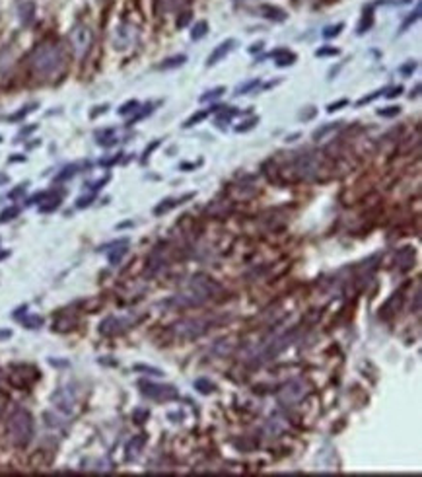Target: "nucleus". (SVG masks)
Segmentation results:
<instances>
[{"mask_svg": "<svg viewBox=\"0 0 422 477\" xmlns=\"http://www.w3.org/2000/svg\"><path fill=\"white\" fill-rule=\"evenodd\" d=\"M65 64V55L56 45L43 43L31 53V68L39 76H53Z\"/></svg>", "mask_w": 422, "mask_h": 477, "instance_id": "obj_1", "label": "nucleus"}, {"mask_svg": "<svg viewBox=\"0 0 422 477\" xmlns=\"http://www.w3.org/2000/svg\"><path fill=\"white\" fill-rule=\"evenodd\" d=\"M220 286L216 285L212 279H206V277H193L191 281V286L185 294H177L171 302L177 304V306H199V304L206 302L214 292H218Z\"/></svg>", "mask_w": 422, "mask_h": 477, "instance_id": "obj_2", "label": "nucleus"}, {"mask_svg": "<svg viewBox=\"0 0 422 477\" xmlns=\"http://www.w3.org/2000/svg\"><path fill=\"white\" fill-rule=\"evenodd\" d=\"M8 434L10 441L16 446H28L33 436V419L28 409H16L8 419Z\"/></svg>", "mask_w": 422, "mask_h": 477, "instance_id": "obj_3", "label": "nucleus"}, {"mask_svg": "<svg viewBox=\"0 0 422 477\" xmlns=\"http://www.w3.org/2000/svg\"><path fill=\"white\" fill-rule=\"evenodd\" d=\"M93 43V33L92 29L84 24H76L70 31V45L74 49V55L78 59H84V57L90 53Z\"/></svg>", "mask_w": 422, "mask_h": 477, "instance_id": "obj_4", "label": "nucleus"}, {"mask_svg": "<svg viewBox=\"0 0 422 477\" xmlns=\"http://www.w3.org/2000/svg\"><path fill=\"white\" fill-rule=\"evenodd\" d=\"M294 337H296V331H290V333H284V335L275 337L273 341L265 343V345L261 347V351H259V355L255 357V362L261 364V362L271 360V358H275L276 355H280L286 347H290V343L294 341Z\"/></svg>", "mask_w": 422, "mask_h": 477, "instance_id": "obj_5", "label": "nucleus"}, {"mask_svg": "<svg viewBox=\"0 0 422 477\" xmlns=\"http://www.w3.org/2000/svg\"><path fill=\"white\" fill-rule=\"evenodd\" d=\"M140 390L142 394L154 399V401H169V399H177L179 394L174 386H160V384H152V382H140Z\"/></svg>", "mask_w": 422, "mask_h": 477, "instance_id": "obj_6", "label": "nucleus"}, {"mask_svg": "<svg viewBox=\"0 0 422 477\" xmlns=\"http://www.w3.org/2000/svg\"><path fill=\"white\" fill-rule=\"evenodd\" d=\"M305 384H303L302 380H292V382H288V384L280 390V394H278V399H280V403L284 405H294L298 403V401H302L303 397H305Z\"/></svg>", "mask_w": 422, "mask_h": 477, "instance_id": "obj_7", "label": "nucleus"}, {"mask_svg": "<svg viewBox=\"0 0 422 477\" xmlns=\"http://www.w3.org/2000/svg\"><path fill=\"white\" fill-rule=\"evenodd\" d=\"M204 331H206V323L202 320H199V318L197 320L189 318V320L179 321L175 325V333L181 339H197V337H201Z\"/></svg>", "mask_w": 422, "mask_h": 477, "instance_id": "obj_8", "label": "nucleus"}, {"mask_svg": "<svg viewBox=\"0 0 422 477\" xmlns=\"http://www.w3.org/2000/svg\"><path fill=\"white\" fill-rule=\"evenodd\" d=\"M53 403L56 405V409H61L63 413H72L76 397L70 392V388H61L59 392L53 394Z\"/></svg>", "mask_w": 422, "mask_h": 477, "instance_id": "obj_9", "label": "nucleus"}, {"mask_svg": "<svg viewBox=\"0 0 422 477\" xmlns=\"http://www.w3.org/2000/svg\"><path fill=\"white\" fill-rule=\"evenodd\" d=\"M135 37H137V29L132 28V26H127V24H123V26H119V28L115 29V49H127V47L135 41Z\"/></svg>", "mask_w": 422, "mask_h": 477, "instance_id": "obj_10", "label": "nucleus"}, {"mask_svg": "<svg viewBox=\"0 0 422 477\" xmlns=\"http://www.w3.org/2000/svg\"><path fill=\"white\" fill-rule=\"evenodd\" d=\"M236 45H238V41H236V39H226L224 43H220V45H218L216 49H214V51H212V55L208 57V63H206V64H208V66H212V64H216L218 61H222V59L228 55L229 51H232V49H234Z\"/></svg>", "mask_w": 422, "mask_h": 477, "instance_id": "obj_11", "label": "nucleus"}, {"mask_svg": "<svg viewBox=\"0 0 422 477\" xmlns=\"http://www.w3.org/2000/svg\"><path fill=\"white\" fill-rule=\"evenodd\" d=\"M395 261H397V265L401 267L403 271H407V269H411L414 263V249L413 248H403L397 255H395Z\"/></svg>", "mask_w": 422, "mask_h": 477, "instance_id": "obj_12", "label": "nucleus"}, {"mask_svg": "<svg viewBox=\"0 0 422 477\" xmlns=\"http://www.w3.org/2000/svg\"><path fill=\"white\" fill-rule=\"evenodd\" d=\"M144 442H146V436L144 434H138V436H135L132 441L127 444V454H125V458L129 460H135L140 454V450H142V446H144Z\"/></svg>", "mask_w": 422, "mask_h": 477, "instance_id": "obj_13", "label": "nucleus"}, {"mask_svg": "<svg viewBox=\"0 0 422 477\" xmlns=\"http://www.w3.org/2000/svg\"><path fill=\"white\" fill-rule=\"evenodd\" d=\"M125 325H127V323H125L123 320H117V318H107V320L100 325V331L103 333V335H113V333H117V331L123 329Z\"/></svg>", "mask_w": 422, "mask_h": 477, "instance_id": "obj_14", "label": "nucleus"}, {"mask_svg": "<svg viewBox=\"0 0 422 477\" xmlns=\"http://www.w3.org/2000/svg\"><path fill=\"white\" fill-rule=\"evenodd\" d=\"M33 14H35L33 2H22L20 4V20H22L24 26H29L33 22Z\"/></svg>", "mask_w": 422, "mask_h": 477, "instance_id": "obj_15", "label": "nucleus"}, {"mask_svg": "<svg viewBox=\"0 0 422 477\" xmlns=\"http://www.w3.org/2000/svg\"><path fill=\"white\" fill-rule=\"evenodd\" d=\"M271 57H275L276 64H278V66L294 64V61H296V55H294V53H288V49H276V51H273V53H271Z\"/></svg>", "mask_w": 422, "mask_h": 477, "instance_id": "obj_16", "label": "nucleus"}, {"mask_svg": "<svg viewBox=\"0 0 422 477\" xmlns=\"http://www.w3.org/2000/svg\"><path fill=\"white\" fill-rule=\"evenodd\" d=\"M193 195H185L183 199H165V201H162V205H158L156 209H154V214H164V212H167L169 209H174V207H177V205H181V201H185V199H191Z\"/></svg>", "mask_w": 422, "mask_h": 477, "instance_id": "obj_17", "label": "nucleus"}, {"mask_svg": "<svg viewBox=\"0 0 422 477\" xmlns=\"http://www.w3.org/2000/svg\"><path fill=\"white\" fill-rule=\"evenodd\" d=\"M220 109H224L222 105H214V107H210V109H206V111H199V113H197V115H193L191 119H187V121H185V125H183V127H185V129L193 127V125H197V123H199V121H202V119H204V117H208L210 113H214V111H220Z\"/></svg>", "mask_w": 422, "mask_h": 477, "instance_id": "obj_18", "label": "nucleus"}, {"mask_svg": "<svg viewBox=\"0 0 422 477\" xmlns=\"http://www.w3.org/2000/svg\"><path fill=\"white\" fill-rule=\"evenodd\" d=\"M185 61H187V57H185V55H175V57H171V59H165L164 63L160 64V68H162V70L177 68V66H181V64H185Z\"/></svg>", "mask_w": 422, "mask_h": 477, "instance_id": "obj_19", "label": "nucleus"}, {"mask_svg": "<svg viewBox=\"0 0 422 477\" xmlns=\"http://www.w3.org/2000/svg\"><path fill=\"white\" fill-rule=\"evenodd\" d=\"M263 14H265V18H268V20H276V22H282L284 20V12L282 10H278V8H273V6H263Z\"/></svg>", "mask_w": 422, "mask_h": 477, "instance_id": "obj_20", "label": "nucleus"}, {"mask_svg": "<svg viewBox=\"0 0 422 477\" xmlns=\"http://www.w3.org/2000/svg\"><path fill=\"white\" fill-rule=\"evenodd\" d=\"M206 31H208V24H206L204 20H201V22L195 24L193 31H191V37H193L195 41H197V39H202V37L206 35Z\"/></svg>", "mask_w": 422, "mask_h": 477, "instance_id": "obj_21", "label": "nucleus"}, {"mask_svg": "<svg viewBox=\"0 0 422 477\" xmlns=\"http://www.w3.org/2000/svg\"><path fill=\"white\" fill-rule=\"evenodd\" d=\"M195 388L201 392V394H212L214 390H216V386L214 384H210L206 378H199L197 382H195Z\"/></svg>", "mask_w": 422, "mask_h": 477, "instance_id": "obj_22", "label": "nucleus"}, {"mask_svg": "<svg viewBox=\"0 0 422 477\" xmlns=\"http://www.w3.org/2000/svg\"><path fill=\"white\" fill-rule=\"evenodd\" d=\"M342 123H327L323 129H317L315 133H313V138L315 140H319V138H323V135H327V133H331V131H335V129H339Z\"/></svg>", "mask_w": 422, "mask_h": 477, "instance_id": "obj_23", "label": "nucleus"}, {"mask_svg": "<svg viewBox=\"0 0 422 477\" xmlns=\"http://www.w3.org/2000/svg\"><path fill=\"white\" fill-rule=\"evenodd\" d=\"M224 92H226V88H224V86H218V88H214V90H208V92L204 94V96H201V101L216 100V98H220Z\"/></svg>", "mask_w": 422, "mask_h": 477, "instance_id": "obj_24", "label": "nucleus"}, {"mask_svg": "<svg viewBox=\"0 0 422 477\" xmlns=\"http://www.w3.org/2000/svg\"><path fill=\"white\" fill-rule=\"evenodd\" d=\"M20 214V209L18 207H10V209H6L4 212H0V222H8L12 221V218H16Z\"/></svg>", "mask_w": 422, "mask_h": 477, "instance_id": "obj_25", "label": "nucleus"}, {"mask_svg": "<svg viewBox=\"0 0 422 477\" xmlns=\"http://www.w3.org/2000/svg\"><path fill=\"white\" fill-rule=\"evenodd\" d=\"M135 370H138V372H146L148 376H164V372H162L160 368L144 366V364H137V366H135Z\"/></svg>", "mask_w": 422, "mask_h": 477, "instance_id": "obj_26", "label": "nucleus"}, {"mask_svg": "<svg viewBox=\"0 0 422 477\" xmlns=\"http://www.w3.org/2000/svg\"><path fill=\"white\" fill-rule=\"evenodd\" d=\"M257 86H259V78L251 80V82H245L243 86H239L238 90H236V96H243V94H247L249 90H253V88H257Z\"/></svg>", "mask_w": 422, "mask_h": 477, "instance_id": "obj_27", "label": "nucleus"}, {"mask_svg": "<svg viewBox=\"0 0 422 477\" xmlns=\"http://www.w3.org/2000/svg\"><path fill=\"white\" fill-rule=\"evenodd\" d=\"M399 111H401L399 105H389V107H383V109L377 111V115H381V117H395V115H399Z\"/></svg>", "mask_w": 422, "mask_h": 477, "instance_id": "obj_28", "label": "nucleus"}, {"mask_svg": "<svg viewBox=\"0 0 422 477\" xmlns=\"http://www.w3.org/2000/svg\"><path fill=\"white\" fill-rule=\"evenodd\" d=\"M344 28V24H337V26H329V28H325L323 29V37H335V35H339L340 33V29Z\"/></svg>", "mask_w": 422, "mask_h": 477, "instance_id": "obj_29", "label": "nucleus"}, {"mask_svg": "<svg viewBox=\"0 0 422 477\" xmlns=\"http://www.w3.org/2000/svg\"><path fill=\"white\" fill-rule=\"evenodd\" d=\"M24 325H26L28 329H37L39 325H43V318H39V316L28 318V320H24Z\"/></svg>", "mask_w": 422, "mask_h": 477, "instance_id": "obj_30", "label": "nucleus"}, {"mask_svg": "<svg viewBox=\"0 0 422 477\" xmlns=\"http://www.w3.org/2000/svg\"><path fill=\"white\" fill-rule=\"evenodd\" d=\"M257 123H259V119H257V117H251V119L243 121V123H241L239 127H236V131H238V133H245V131H249V129H253V127H255Z\"/></svg>", "mask_w": 422, "mask_h": 477, "instance_id": "obj_31", "label": "nucleus"}, {"mask_svg": "<svg viewBox=\"0 0 422 477\" xmlns=\"http://www.w3.org/2000/svg\"><path fill=\"white\" fill-rule=\"evenodd\" d=\"M335 55H339V49H335V47H323V49L315 51V57H335Z\"/></svg>", "mask_w": 422, "mask_h": 477, "instance_id": "obj_32", "label": "nucleus"}, {"mask_svg": "<svg viewBox=\"0 0 422 477\" xmlns=\"http://www.w3.org/2000/svg\"><path fill=\"white\" fill-rule=\"evenodd\" d=\"M165 10H179L187 0H162Z\"/></svg>", "mask_w": 422, "mask_h": 477, "instance_id": "obj_33", "label": "nucleus"}, {"mask_svg": "<svg viewBox=\"0 0 422 477\" xmlns=\"http://www.w3.org/2000/svg\"><path fill=\"white\" fill-rule=\"evenodd\" d=\"M125 253H127V244H125L123 248H119V251H115V253H111V257H109V259H111V263H113V265H117V263H119V261H121V257L125 255Z\"/></svg>", "mask_w": 422, "mask_h": 477, "instance_id": "obj_34", "label": "nucleus"}, {"mask_svg": "<svg viewBox=\"0 0 422 477\" xmlns=\"http://www.w3.org/2000/svg\"><path fill=\"white\" fill-rule=\"evenodd\" d=\"M138 107V101H129V103H125L123 107L119 109L121 115H127V113H130V111H137Z\"/></svg>", "mask_w": 422, "mask_h": 477, "instance_id": "obj_35", "label": "nucleus"}, {"mask_svg": "<svg viewBox=\"0 0 422 477\" xmlns=\"http://www.w3.org/2000/svg\"><path fill=\"white\" fill-rule=\"evenodd\" d=\"M76 170H78V166H68V168H66V170H63V174L59 175V177H56V179H59V181H61V179H66V177H72V175L76 174Z\"/></svg>", "mask_w": 422, "mask_h": 477, "instance_id": "obj_36", "label": "nucleus"}, {"mask_svg": "<svg viewBox=\"0 0 422 477\" xmlns=\"http://www.w3.org/2000/svg\"><path fill=\"white\" fill-rule=\"evenodd\" d=\"M148 417H150L148 409H137L135 411V421L137 423H144V419H148Z\"/></svg>", "mask_w": 422, "mask_h": 477, "instance_id": "obj_37", "label": "nucleus"}, {"mask_svg": "<svg viewBox=\"0 0 422 477\" xmlns=\"http://www.w3.org/2000/svg\"><path fill=\"white\" fill-rule=\"evenodd\" d=\"M31 107H35V105H28V107H24V111H20V113H16V115H12L10 121H18V119H22V117H26L29 111H31Z\"/></svg>", "mask_w": 422, "mask_h": 477, "instance_id": "obj_38", "label": "nucleus"}, {"mask_svg": "<svg viewBox=\"0 0 422 477\" xmlns=\"http://www.w3.org/2000/svg\"><path fill=\"white\" fill-rule=\"evenodd\" d=\"M344 105H349V100H340V101H337V103H331L329 107H327V111L333 113V111H337L339 107H344Z\"/></svg>", "mask_w": 422, "mask_h": 477, "instance_id": "obj_39", "label": "nucleus"}, {"mask_svg": "<svg viewBox=\"0 0 422 477\" xmlns=\"http://www.w3.org/2000/svg\"><path fill=\"white\" fill-rule=\"evenodd\" d=\"M383 92H386V90H383ZM383 92L379 90V92H374V94H372V96H368V98H362V100L358 101V105H366V103H370V101H372V100H376L377 96H381V94H383Z\"/></svg>", "mask_w": 422, "mask_h": 477, "instance_id": "obj_40", "label": "nucleus"}, {"mask_svg": "<svg viewBox=\"0 0 422 477\" xmlns=\"http://www.w3.org/2000/svg\"><path fill=\"white\" fill-rule=\"evenodd\" d=\"M308 109H310L308 113H303V111L300 113V119H303V121H305V119H312L313 115H315V109H313V107H308Z\"/></svg>", "mask_w": 422, "mask_h": 477, "instance_id": "obj_41", "label": "nucleus"}, {"mask_svg": "<svg viewBox=\"0 0 422 477\" xmlns=\"http://www.w3.org/2000/svg\"><path fill=\"white\" fill-rule=\"evenodd\" d=\"M414 68H416V63H414V61H413V63H409V64H405V66H403V68H401V72H405V74H409V72H413V70H414Z\"/></svg>", "mask_w": 422, "mask_h": 477, "instance_id": "obj_42", "label": "nucleus"}, {"mask_svg": "<svg viewBox=\"0 0 422 477\" xmlns=\"http://www.w3.org/2000/svg\"><path fill=\"white\" fill-rule=\"evenodd\" d=\"M92 199H93L92 195H90V197H82V199H78V203H76V205H78V207H88Z\"/></svg>", "mask_w": 422, "mask_h": 477, "instance_id": "obj_43", "label": "nucleus"}, {"mask_svg": "<svg viewBox=\"0 0 422 477\" xmlns=\"http://www.w3.org/2000/svg\"><path fill=\"white\" fill-rule=\"evenodd\" d=\"M401 92H403V88H401V86H397V88H391V90H389V94H387V98H395V96H399Z\"/></svg>", "mask_w": 422, "mask_h": 477, "instance_id": "obj_44", "label": "nucleus"}, {"mask_svg": "<svg viewBox=\"0 0 422 477\" xmlns=\"http://www.w3.org/2000/svg\"><path fill=\"white\" fill-rule=\"evenodd\" d=\"M158 144H160V140H154V142H152V144H150V146L146 148V152H144V160H146V156H150V154H152V150H154V148H156Z\"/></svg>", "mask_w": 422, "mask_h": 477, "instance_id": "obj_45", "label": "nucleus"}, {"mask_svg": "<svg viewBox=\"0 0 422 477\" xmlns=\"http://www.w3.org/2000/svg\"><path fill=\"white\" fill-rule=\"evenodd\" d=\"M187 22H189V14H185V16H183L181 20H177V28H183Z\"/></svg>", "mask_w": 422, "mask_h": 477, "instance_id": "obj_46", "label": "nucleus"}, {"mask_svg": "<svg viewBox=\"0 0 422 477\" xmlns=\"http://www.w3.org/2000/svg\"><path fill=\"white\" fill-rule=\"evenodd\" d=\"M261 47H263V43H255V45L251 47L249 51H251V53H255V51H261Z\"/></svg>", "mask_w": 422, "mask_h": 477, "instance_id": "obj_47", "label": "nucleus"}, {"mask_svg": "<svg viewBox=\"0 0 422 477\" xmlns=\"http://www.w3.org/2000/svg\"><path fill=\"white\" fill-rule=\"evenodd\" d=\"M199 164H183L181 166V170H193V168H197Z\"/></svg>", "mask_w": 422, "mask_h": 477, "instance_id": "obj_48", "label": "nucleus"}, {"mask_svg": "<svg viewBox=\"0 0 422 477\" xmlns=\"http://www.w3.org/2000/svg\"><path fill=\"white\" fill-rule=\"evenodd\" d=\"M10 335H12V331H0V339L2 337H10Z\"/></svg>", "mask_w": 422, "mask_h": 477, "instance_id": "obj_49", "label": "nucleus"}, {"mask_svg": "<svg viewBox=\"0 0 422 477\" xmlns=\"http://www.w3.org/2000/svg\"><path fill=\"white\" fill-rule=\"evenodd\" d=\"M6 181H8V177H6V175H0V184H6Z\"/></svg>", "mask_w": 422, "mask_h": 477, "instance_id": "obj_50", "label": "nucleus"}]
</instances>
